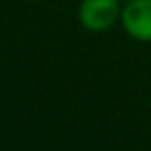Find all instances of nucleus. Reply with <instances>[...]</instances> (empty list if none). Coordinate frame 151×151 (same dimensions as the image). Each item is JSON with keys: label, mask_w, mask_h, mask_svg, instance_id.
<instances>
[{"label": "nucleus", "mask_w": 151, "mask_h": 151, "mask_svg": "<svg viewBox=\"0 0 151 151\" xmlns=\"http://www.w3.org/2000/svg\"><path fill=\"white\" fill-rule=\"evenodd\" d=\"M120 0H83L79 4V21L85 29L99 33L120 21Z\"/></svg>", "instance_id": "nucleus-1"}, {"label": "nucleus", "mask_w": 151, "mask_h": 151, "mask_svg": "<svg viewBox=\"0 0 151 151\" xmlns=\"http://www.w3.org/2000/svg\"><path fill=\"white\" fill-rule=\"evenodd\" d=\"M124 31L137 42H151V0H126L120 13Z\"/></svg>", "instance_id": "nucleus-2"}, {"label": "nucleus", "mask_w": 151, "mask_h": 151, "mask_svg": "<svg viewBox=\"0 0 151 151\" xmlns=\"http://www.w3.org/2000/svg\"><path fill=\"white\" fill-rule=\"evenodd\" d=\"M120 2H126V0H120Z\"/></svg>", "instance_id": "nucleus-3"}]
</instances>
